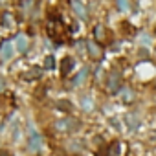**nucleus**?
Here are the masks:
<instances>
[{
	"instance_id": "1",
	"label": "nucleus",
	"mask_w": 156,
	"mask_h": 156,
	"mask_svg": "<svg viewBox=\"0 0 156 156\" xmlns=\"http://www.w3.org/2000/svg\"><path fill=\"white\" fill-rule=\"evenodd\" d=\"M72 9H73V13L79 17V19H87V17H88V13H87L85 6L79 2V0H72Z\"/></svg>"
},
{
	"instance_id": "2",
	"label": "nucleus",
	"mask_w": 156,
	"mask_h": 156,
	"mask_svg": "<svg viewBox=\"0 0 156 156\" xmlns=\"http://www.w3.org/2000/svg\"><path fill=\"white\" fill-rule=\"evenodd\" d=\"M87 48H88V53H90V57H94V59H99V57L103 55V50H101V46H99V44H96L94 41H88V42H87Z\"/></svg>"
},
{
	"instance_id": "3",
	"label": "nucleus",
	"mask_w": 156,
	"mask_h": 156,
	"mask_svg": "<svg viewBox=\"0 0 156 156\" xmlns=\"http://www.w3.org/2000/svg\"><path fill=\"white\" fill-rule=\"evenodd\" d=\"M13 44L9 42V41H6L4 44H2V48H0V55H2V59L4 61H9L11 57H13Z\"/></svg>"
},
{
	"instance_id": "4",
	"label": "nucleus",
	"mask_w": 156,
	"mask_h": 156,
	"mask_svg": "<svg viewBox=\"0 0 156 156\" xmlns=\"http://www.w3.org/2000/svg\"><path fill=\"white\" fill-rule=\"evenodd\" d=\"M28 147H30L31 151H39V147H41V136L33 132V134L30 136V140H28Z\"/></svg>"
},
{
	"instance_id": "5",
	"label": "nucleus",
	"mask_w": 156,
	"mask_h": 156,
	"mask_svg": "<svg viewBox=\"0 0 156 156\" xmlns=\"http://www.w3.org/2000/svg\"><path fill=\"white\" fill-rule=\"evenodd\" d=\"M118 83H119V73L118 72H114V73H110V77H108V90H118Z\"/></svg>"
},
{
	"instance_id": "6",
	"label": "nucleus",
	"mask_w": 156,
	"mask_h": 156,
	"mask_svg": "<svg viewBox=\"0 0 156 156\" xmlns=\"http://www.w3.org/2000/svg\"><path fill=\"white\" fill-rule=\"evenodd\" d=\"M72 68H73V59H72V57H64V59H62V66H61V73L66 75Z\"/></svg>"
},
{
	"instance_id": "7",
	"label": "nucleus",
	"mask_w": 156,
	"mask_h": 156,
	"mask_svg": "<svg viewBox=\"0 0 156 156\" xmlns=\"http://www.w3.org/2000/svg\"><path fill=\"white\" fill-rule=\"evenodd\" d=\"M17 48H19V51H26V48H28V39H26L24 35H17Z\"/></svg>"
},
{
	"instance_id": "8",
	"label": "nucleus",
	"mask_w": 156,
	"mask_h": 156,
	"mask_svg": "<svg viewBox=\"0 0 156 156\" xmlns=\"http://www.w3.org/2000/svg\"><path fill=\"white\" fill-rule=\"evenodd\" d=\"M87 73H88V70H87V68H85V70H81V72H79V75H77L75 79H73V85H81V83H83V79L87 77Z\"/></svg>"
},
{
	"instance_id": "9",
	"label": "nucleus",
	"mask_w": 156,
	"mask_h": 156,
	"mask_svg": "<svg viewBox=\"0 0 156 156\" xmlns=\"http://www.w3.org/2000/svg\"><path fill=\"white\" fill-rule=\"evenodd\" d=\"M119 94H121V99H123V101H132V92H130V88H123Z\"/></svg>"
},
{
	"instance_id": "10",
	"label": "nucleus",
	"mask_w": 156,
	"mask_h": 156,
	"mask_svg": "<svg viewBox=\"0 0 156 156\" xmlns=\"http://www.w3.org/2000/svg\"><path fill=\"white\" fill-rule=\"evenodd\" d=\"M55 66V59H53V55H48L46 59H44V68H48V70H51Z\"/></svg>"
},
{
	"instance_id": "11",
	"label": "nucleus",
	"mask_w": 156,
	"mask_h": 156,
	"mask_svg": "<svg viewBox=\"0 0 156 156\" xmlns=\"http://www.w3.org/2000/svg\"><path fill=\"white\" fill-rule=\"evenodd\" d=\"M33 77H41V70H31V72L24 73V79H33Z\"/></svg>"
},
{
	"instance_id": "12",
	"label": "nucleus",
	"mask_w": 156,
	"mask_h": 156,
	"mask_svg": "<svg viewBox=\"0 0 156 156\" xmlns=\"http://www.w3.org/2000/svg\"><path fill=\"white\" fill-rule=\"evenodd\" d=\"M2 20H4V26H13V17L9 15V13H4V17H2Z\"/></svg>"
},
{
	"instance_id": "13",
	"label": "nucleus",
	"mask_w": 156,
	"mask_h": 156,
	"mask_svg": "<svg viewBox=\"0 0 156 156\" xmlns=\"http://www.w3.org/2000/svg\"><path fill=\"white\" fill-rule=\"evenodd\" d=\"M119 151H121V145L116 141V143L110 147V154H112V156H118V154H119Z\"/></svg>"
},
{
	"instance_id": "14",
	"label": "nucleus",
	"mask_w": 156,
	"mask_h": 156,
	"mask_svg": "<svg viewBox=\"0 0 156 156\" xmlns=\"http://www.w3.org/2000/svg\"><path fill=\"white\" fill-rule=\"evenodd\" d=\"M96 37H98V39H105V30H103V26H96Z\"/></svg>"
},
{
	"instance_id": "15",
	"label": "nucleus",
	"mask_w": 156,
	"mask_h": 156,
	"mask_svg": "<svg viewBox=\"0 0 156 156\" xmlns=\"http://www.w3.org/2000/svg\"><path fill=\"white\" fill-rule=\"evenodd\" d=\"M118 6L121 11H127L129 9V0H118Z\"/></svg>"
},
{
	"instance_id": "16",
	"label": "nucleus",
	"mask_w": 156,
	"mask_h": 156,
	"mask_svg": "<svg viewBox=\"0 0 156 156\" xmlns=\"http://www.w3.org/2000/svg\"><path fill=\"white\" fill-rule=\"evenodd\" d=\"M57 107H59V108H66V110H70V108H72V105H70V103H66V101H59V103H57Z\"/></svg>"
},
{
	"instance_id": "17",
	"label": "nucleus",
	"mask_w": 156,
	"mask_h": 156,
	"mask_svg": "<svg viewBox=\"0 0 156 156\" xmlns=\"http://www.w3.org/2000/svg\"><path fill=\"white\" fill-rule=\"evenodd\" d=\"M4 87H6V83H4V79H2V77H0V92L4 90Z\"/></svg>"
}]
</instances>
